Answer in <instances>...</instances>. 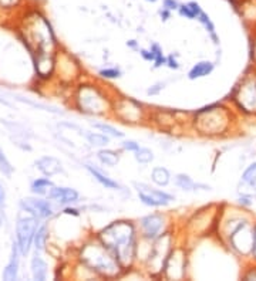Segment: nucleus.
<instances>
[{"label": "nucleus", "mask_w": 256, "mask_h": 281, "mask_svg": "<svg viewBox=\"0 0 256 281\" xmlns=\"http://www.w3.org/2000/svg\"><path fill=\"white\" fill-rule=\"evenodd\" d=\"M20 0H0V9H13L19 5Z\"/></svg>", "instance_id": "nucleus-29"}, {"label": "nucleus", "mask_w": 256, "mask_h": 281, "mask_svg": "<svg viewBox=\"0 0 256 281\" xmlns=\"http://www.w3.org/2000/svg\"><path fill=\"white\" fill-rule=\"evenodd\" d=\"M85 138L88 140V144H92L93 147H105L110 142L108 136L101 134H94V132H87Z\"/></svg>", "instance_id": "nucleus-18"}, {"label": "nucleus", "mask_w": 256, "mask_h": 281, "mask_svg": "<svg viewBox=\"0 0 256 281\" xmlns=\"http://www.w3.org/2000/svg\"><path fill=\"white\" fill-rule=\"evenodd\" d=\"M0 171L3 172V173H6L7 176L13 172V166L10 165V162L7 160L5 153L2 152V151H0Z\"/></svg>", "instance_id": "nucleus-26"}, {"label": "nucleus", "mask_w": 256, "mask_h": 281, "mask_svg": "<svg viewBox=\"0 0 256 281\" xmlns=\"http://www.w3.org/2000/svg\"><path fill=\"white\" fill-rule=\"evenodd\" d=\"M138 196H140V200L147 206H165L168 205L171 200H174V197L168 193H165L162 190L153 189L147 185H135Z\"/></svg>", "instance_id": "nucleus-4"}, {"label": "nucleus", "mask_w": 256, "mask_h": 281, "mask_svg": "<svg viewBox=\"0 0 256 281\" xmlns=\"http://www.w3.org/2000/svg\"><path fill=\"white\" fill-rule=\"evenodd\" d=\"M155 87H158V88H150V90H148V94H157L159 90H162V88H164V84H158V86H155Z\"/></svg>", "instance_id": "nucleus-35"}, {"label": "nucleus", "mask_w": 256, "mask_h": 281, "mask_svg": "<svg viewBox=\"0 0 256 281\" xmlns=\"http://www.w3.org/2000/svg\"><path fill=\"white\" fill-rule=\"evenodd\" d=\"M178 13H179V16H182L185 18H189V20H195L196 14L195 12L192 10V7L189 6V3H184V5H179L178 7Z\"/></svg>", "instance_id": "nucleus-25"}, {"label": "nucleus", "mask_w": 256, "mask_h": 281, "mask_svg": "<svg viewBox=\"0 0 256 281\" xmlns=\"http://www.w3.org/2000/svg\"><path fill=\"white\" fill-rule=\"evenodd\" d=\"M22 208L30 212L36 217H50L53 214V209L50 206V203L42 199H23Z\"/></svg>", "instance_id": "nucleus-7"}, {"label": "nucleus", "mask_w": 256, "mask_h": 281, "mask_svg": "<svg viewBox=\"0 0 256 281\" xmlns=\"http://www.w3.org/2000/svg\"><path fill=\"white\" fill-rule=\"evenodd\" d=\"M100 240L120 263H127L134 250V227L127 222H116L100 233Z\"/></svg>", "instance_id": "nucleus-2"}, {"label": "nucleus", "mask_w": 256, "mask_h": 281, "mask_svg": "<svg viewBox=\"0 0 256 281\" xmlns=\"http://www.w3.org/2000/svg\"><path fill=\"white\" fill-rule=\"evenodd\" d=\"M2 223H3V220H2V216H0V226H2Z\"/></svg>", "instance_id": "nucleus-39"}, {"label": "nucleus", "mask_w": 256, "mask_h": 281, "mask_svg": "<svg viewBox=\"0 0 256 281\" xmlns=\"http://www.w3.org/2000/svg\"><path fill=\"white\" fill-rule=\"evenodd\" d=\"M5 200H6V192L3 189V186L0 185V208L5 206Z\"/></svg>", "instance_id": "nucleus-32"}, {"label": "nucleus", "mask_w": 256, "mask_h": 281, "mask_svg": "<svg viewBox=\"0 0 256 281\" xmlns=\"http://www.w3.org/2000/svg\"><path fill=\"white\" fill-rule=\"evenodd\" d=\"M36 166L37 169L46 176H53L56 173H60L63 171L60 160L53 156H42L40 159H37Z\"/></svg>", "instance_id": "nucleus-9"}, {"label": "nucleus", "mask_w": 256, "mask_h": 281, "mask_svg": "<svg viewBox=\"0 0 256 281\" xmlns=\"http://www.w3.org/2000/svg\"><path fill=\"white\" fill-rule=\"evenodd\" d=\"M167 63H168V66H170L171 68H175V70H177V68L179 67V66L177 64V62H175V60H172V57H170V58L167 60Z\"/></svg>", "instance_id": "nucleus-36"}, {"label": "nucleus", "mask_w": 256, "mask_h": 281, "mask_svg": "<svg viewBox=\"0 0 256 281\" xmlns=\"http://www.w3.org/2000/svg\"><path fill=\"white\" fill-rule=\"evenodd\" d=\"M213 70V64L209 62H201V63H196L194 67L191 68V71H189L188 77L191 79H195V78H201V77H205L208 74L212 73Z\"/></svg>", "instance_id": "nucleus-14"}, {"label": "nucleus", "mask_w": 256, "mask_h": 281, "mask_svg": "<svg viewBox=\"0 0 256 281\" xmlns=\"http://www.w3.org/2000/svg\"><path fill=\"white\" fill-rule=\"evenodd\" d=\"M242 179H244L245 184H249V185L256 184V162L255 164H252V165H250L249 168L244 172Z\"/></svg>", "instance_id": "nucleus-24"}, {"label": "nucleus", "mask_w": 256, "mask_h": 281, "mask_svg": "<svg viewBox=\"0 0 256 281\" xmlns=\"http://www.w3.org/2000/svg\"><path fill=\"white\" fill-rule=\"evenodd\" d=\"M164 226V220L158 214H150L141 220V227L147 238H155Z\"/></svg>", "instance_id": "nucleus-8"}, {"label": "nucleus", "mask_w": 256, "mask_h": 281, "mask_svg": "<svg viewBox=\"0 0 256 281\" xmlns=\"http://www.w3.org/2000/svg\"><path fill=\"white\" fill-rule=\"evenodd\" d=\"M46 233H47V229H46V226H43L34 234V243H36L37 250H43L44 249V243H46V237H47Z\"/></svg>", "instance_id": "nucleus-22"}, {"label": "nucleus", "mask_w": 256, "mask_h": 281, "mask_svg": "<svg viewBox=\"0 0 256 281\" xmlns=\"http://www.w3.org/2000/svg\"><path fill=\"white\" fill-rule=\"evenodd\" d=\"M147 2H150V3H155V2H158V0H147Z\"/></svg>", "instance_id": "nucleus-38"}, {"label": "nucleus", "mask_w": 256, "mask_h": 281, "mask_svg": "<svg viewBox=\"0 0 256 281\" xmlns=\"http://www.w3.org/2000/svg\"><path fill=\"white\" fill-rule=\"evenodd\" d=\"M196 20H198V22H199L201 25H204V27H205V29H207V30L209 31L211 34H212L213 38H215V26H213L212 20L209 18V16H208L207 13L202 10L201 14L198 16V18H196Z\"/></svg>", "instance_id": "nucleus-21"}, {"label": "nucleus", "mask_w": 256, "mask_h": 281, "mask_svg": "<svg viewBox=\"0 0 256 281\" xmlns=\"http://www.w3.org/2000/svg\"><path fill=\"white\" fill-rule=\"evenodd\" d=\"M49 188H53V184L50 182L49 179H44V177H42V179H37V180H34L33 182V185H31V190L34 192V193H46V190L49 189Z\"/></svg>", "instance_id": "nucleus-19"}, {"label": "nucleus", "mask_w": 256, "mask_h": 281, "mask_svg": "<svg viewBox=\"0 0 256 281\" xmlns=\"http://www.w3.org/2000/svg\"><path fill=\"white\" fill-rule=\"evenodd\" d=\"M27 2H31V3H40L43 0H27Z\"/></svg>", "instance_id": "nucleus-37"}, {"label": "nucleus", "mask_w": 256, "mask_h": 281, "mask_svg": "<svg viewBox=\"0 0 256 281\" xmlns=\"http://www.w3.org/2000/svg\"><path fill=\"white\" fill-rule=\"evenodd\" d=\"M94 256L92 257L90 254H84L85 262L88 264H92L93 267L98 271H116V264L113 263L111 256L108 254H104L103 251L100 250L98 247H94Z\"/></svg>", "instance_id": "nucleus-6"}, {"label": "nucleus", "mask_w": 256, "mask_h": 281, "mask_svg": "<svg viewBox=\"0 0 256 281\" xmlns=\"http://www.w3.org/2000/svg\"><path fill=\"white\" fill-rule=\"evenodd\" d=\"M94 127L98 129H101L103 132L111 135V136H116V138H122V136H124V134H122L121 131H118V129L114 128V127H111L108 124H94Z\"/></svg>", "instance_id": "nucleus-23"}, {"label": "nucleus", "mask_w": 256, "mask_h": 281, "mask_svg": "<svg viewBox=\"0 0 256 281\" xmlns=\"http://www.w3.org/2000/svg\"><path fill=\"white\" fill-rule=\"evenodd\" d=\"M97 158L100 159L101 164L107 166H116L118 164V160H120L118 153L111 151V149H101V151H98Z\"/></svg>", "instance_id": "nucleus-16"}, {"label": "nucleus", "mask_w": 256, "mask_h": 281, "mask_svg": "<svg viewBox=\"0 0 256 281\" xmlns=\"http://www.w3.org/2000/svg\"><path fill=\"white\" fill-rule=\"evenodd\" d=\"M50 199H53L56 202L61 205H67L79 200V192L71 189V188H53L50 190Z\"/></svg>", "instance_id": "nucleus-10"}, {"label": "nucleus", "mask_w": 256, "mask_h": 281, "mask_svg": "<svg viewBox=\"0 0 256 281\" xmlns=\"http://www.w3.org/2000/svg\"><path fill=\"white\" fill-rule=\"evenodd\" d=\"M19 271V257H17V247H13V254L10 258V263L7 264L6 269L3 271V278L5 280H16L17 278Z\"/></svg>", "instance_id": "nucleus-13"}, {"label": "nucleus", "mask_w": 256, "mask_h": 281, "mask_svg": "<svg viewBox=\"0 0 256 281\" xmlns=\"http://www.w3.org/2000/svg\"><path fill=\"white\" fill-rule=\"evenodd\" d=\"M31 274L34 280H46L47 277V264L44 263L42 257L34 256L31 260Z\"/></svg>", "instance_id": "nucleus-11"}, {"label": "nucleus", "mask_w": 256, "mask_h": 281, "mask_svg": "<svg viewBox=\"0 0 256 281\" xmlns=\"http://www.w3.org/2000/svg\"><path fill=\"white\" fill-rule=\"evenodd\" d=\"M103 97H100L96 90L93 88H81V95L77 98L79 101V105L81 111H85V112H101L103 111Z\"/></svg>", "instance_id": "nucleus-5"}, {"label": "nucleus", "mask_w": 256, "mask_h": 281, "mask_svg": "<svg viewBox=\"0 0 256 281\" xmlns=\"http://www.w3.org/2000/svg\"><path fill=\"white\" fill-rule=\"evenodd\" d=\"M37 232V219L34 217H20L16 225V233H17L19 249L22 254H26L30 249L31 240Z\"/></svg>", "instance_id": "nucleus-3"}, {"label": "nucleus", "mask_w": 256, "mask_h": 281, "mask_svg": "<svg viewBox=\"0 0 256 281\" xmlns=\"http://www.w3.org/2000/svg\"><path fill=\"white\" fill-rule=\"evenodd\" d=\"M141 55H142L145 60H148V62H154V60H155V54H154L153 50H151V51H148V50H141Z\"/></svg>", "instance_id": "nucleus-31"}, {"label": "nucleus", "mask_w": 256, "mask_h": 281, "mask_svg": "<svg viewBox=\"0 0 256 281\" xmlns=\"http://www.w3.org/2000/svg\"><path fill=\"white\" fill-rule=\"evenodd\" d=\"M85 168H87V171L90 172L93 176H94V179H96L97 182H100L103 186H105L107 189H120V185L117 184L116 180H113L111 177L107 176V175H104L103 172H100L98 169H96V168H93V166L90 165H87Z\"/></svg>", "instance_id": "nucleus-12"}, {"label": "nucleus", "mask_w": 256, "mask_h": 281, "mask_svg": "<svg viewBox=\"0 0 256 281\" xmlns=\"http://www.w3.org/2000/svg\"><path fill=\"white\" fill-rule=\"evenodd\" d=\"M100 75L104 78H118L121 75V71L117 68H105V70L100 71Z\"/></svg>", "instance_id": "nucleus-27"}, {"label": "nucleus", "mask_w": 256, "mask_h": 281, "mask_svg": "<svg viewBox=\"0 0 256 281\" xmlns=\"http://www.w3.org/2000/svg\"><path fill=\"white\" fill-rule=\"evenodd\" d=\"M122 148H124V149H127V151H134L135 152V151L140 148V145H138L135 140H125V142L122 144Z\"/></svg>", "instance_id": "nucleus-30"}, {"label": "nucleus", "mask_w": 256, "mask_h": 281, "mask_svg": "<svg viewBox=\"0 0 256 281\" xmlns=\"http://www.w3.org/2000/svg\"><path fill=\"white\" fill-rule=\"evenodd\" d=\"M135 159L140 164H150L154 159V153L150 149H147V148H138L135 151Z\"/></svg>", "instance_id": "nucleus-20"}, {"label": "nucleus", "mask_w": 256, "mask_h": 281, "mask_svg": "<svg viewBox=\"0 0 256 281\" xmlns=\"http://www.w3.org/2000/svg\"><path fill=\"white\" fill-rule=\"evenodd\" d=\"M162 7L170 10V12H174V10H178L179 7V3L177 0H162Z\"/></svg>", "instance_id": "nucleus-28"}, {"label": "nucleus", "mask_w": 256, "mask_h": 281, "mask_svg": "<svg viewBox=\"0 0 256 281\" xmlns=\"http://www.w3.org/2000/svg\"><path fill=\"white\" fill-rule=\"evenodd\" d=\"M175 184H177L178 188H181L182 190H194L195 188H199L201 185H196L188 175H178L177 179H175Z\"/></svg>", "instance_id": "nucleus-17"}, {"label": "nucleus", "mask_w": 256, "mask_h": 281, "mask_svg": "<svg viewBox=\"0 0 256 281\" xmlns=\"http://www.w3.org/2000/svg\"><path fill=\"white\" fill-rule=\"evenodd\" d=\"M151 179H153L154 184L158 185V186H167L170 184L171 175L165 168H154L153 172H151Z\"/></svg>", "instance_id": "nucleus-15"}, {"label": "nucleus", "mask_w": 256, "mask_h": 281, "mask_svg": "<svg viewBox=\"0 0 256 281\" xmlns=\"http://www.w3.org/2000/svg\"><path fill=\"white\" fill-rule=\"evenodd\" d=\"M250 251H252V254H253V257L256 258V226L255 229H253V243H252V249H250Z\"/></svg>", "instance_id": "nucleus-34"}, {"label": "nucleus", "mask_w": 256, "mask_h": 281, "mask_svg": "<svg viewBox=\"0 0 256 281\" xmlns=\"http://www.w3.org/2000/svg\"><path fill=\"white\" fill-rule=\"evenodd\" d=\"M26 37L30 43L36 44L37 47V71L42 73L43 66H46L47 71L50 73L51 68V60L49 58L47 47L50 43L54 42L53 31L50 27L47 18L39 12H31L26 17Z\"/></svg>", "instance_id": "nucleus-1"}, {"label": "nucleus", "mask_w": 256, "mask_h": 281, "mask_svg": "<svg viewBox=\"0 0 256 281\" xmlns=\"http://www.w3.org/2000/svg\"><path fill=\"white\" fill-rule=\"evenodd\" d=\"M159 16L162 17V20H168V18H170V16H171V12H170V10H167V9H164V7H162V9L159 10Z\"/></svg>", "instance_id": "nucleus-33"}]
</instances>
